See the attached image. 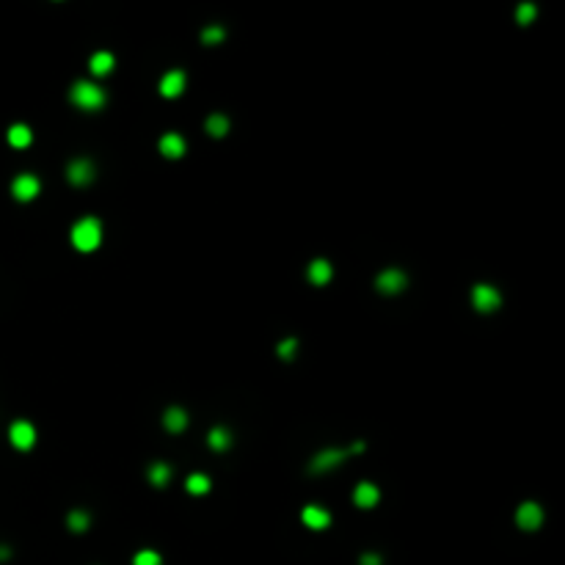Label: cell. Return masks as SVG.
<instances>
[{
    "instance_id": "1",
    "label": "cell",
    "mask_w": 565,
    "mask_h": 565,
    "mask_svg": "<svg viewBox=\"0 0 565 565\" xmlns=\"http://www.w3.org/2000/svg\"><path fill=\"white\" fill-rule=\"evenodd\" d=\"M69 240H72V246H75L80 254H91V251H97L100 243H102V221L94 218V216L80 218V221L72 227Z\"/></svg>"
},
{
    "instance_id": "2",
    "label": "cell",
    "mask_w": 565,
    "mask_h": 565,
    "mask_svg": "<svg viewBox=\"0 0 565 565\" xmlns=\"http://www.w3.org/2000/svg\"><path fill=\"white\" fill-rule=\"evenodd\" d=\"M69 100L72 105H78L80 111H100L105 105V91L97 86V83H89V80H80L69 89Z\"/></svg>"
},
{
    "instance_id": "3",
    "label": "cell",
    "mask_w": 565,
    "mask_h": 565,
    "mask_svg": "<svg viewBox=\"0 0 565 565\" xmlns=\"http://www.w3.org/2000/svg\"><path fill=\"white\" fill-rule=\"evenodd\" d=\"M472 306L483 314H491L502 306V295L494 284H474L472 287Z\"/></svg>"
},
{
    "instance_id": "4",
    "label": "cell",
    "mask_w": 565,
    "mask_h": 565,
    "mask_svg": "<svg viewBox=\"0 0 565 565\" xmlns=\"http://www.w3.org/2000/svg\"><path fill=\"white\" fill-rule=\"evenodd\" d=\"M406 287H408V276L400 268H387V270L378 273V279H375V290H378L381 295H397Z\"/></svg>"
},
{
    "instance_id": "5",
    "label": "cell",
    "mask_w": 565,
    "mask_h": 565,
    "mask_svg": "<svg viewBox=\"0 0 565 565\" xmlns=\"http://www.w3.org/2000/svg\"><path fill=\"white\" fill-rule=\"evenodd\" d=\"M94 163L89 160V157H75L69 165H67V179H69V185H75V187H86V185H91L94 182Z\"/></svg>"
},
{
    "instance_id": "6",
    "label": "cell",
    "mask_w": 565,
    "mask_h": 565,
    "mask_svg": "<svg viewBox=\"0 0 565 565\" xmlns=\"http://www.w3.org/2000/svg\"><path fill=\"white\" fill-rule=\"evenodd\" d=\"M345 458H347V450H336V447H328V450H323V452H317V455L312 458V463H309V472H312V474H323V472H331V469H336L339 463H345Z\"/></svg>"
},
{
    "instance_id": "7",
    "label": "cell",
    "mask_w": 565,
    "mask_h": 565,
    "mask_svg": "<svg viewBox=\"0 0 565 565\" xmlns=\"http://www.w3.org/2000/svg\"><path fill=\"white\" fill-rule=\"evenodd\" d=\"M9 441H12L17 450L28 452V450L36 444V428H34L28 419H17V422L9 428Z\"/></svg>"
},
{
    "instance_id": "8",
    "label": "cell",
    "mask_w": 565,
    "mask_h": 565,
    "mask_svg": "<svg viewBox=\"0 0 565 565\" xmlns=\"http://www.w3.org/2000/svg\"><path fill=\"white\" fill-rule=\"evenodd\" d=\"M516 524L527 532H535L543 524V507L538 502H521L516 510Z\"/></svg>"
},
{
    "instance_id": "9",
    "label": "cell",
    "mask_w": 565,
    "mask_h": 565,
    "mask_svg": "<svg viewBox=\"0 0 565 565\" xmlns=\"http://www.w3.org/2000/svg\"><path fill=\"white\" fill-rule=\"evenodd\" d=\"M39 191H42V182H39V176H34V174H20V176L12 182V194H14V199H20V202L36 199Z\"/></svg>"
},
{
    "instance_id": "10",
    "label": "cell",
    "mask_w": 565,
    "mask_h": 565,
    "mask_svg": "<svg viewBox=\"0 0 565 565\" xmlns=\"http://www.w3.org/2000/svg\"><path fill=\"white\" fill-rule=\"evenodd\" d=\"M378 499H381L378 485H375V483H367V480L358 483L356 491H353V502H356V507H361V510L375 507V505H378Z\"/></svg>"
},
{
    "instance_id": "11",
    "label": "cell",
    "mask_w": 565,
    "mask_h": 565,
    "mask_svg": "<svg viewBox=\"0 0 565 565\" xmlns=\"http://www.w3.org/2000/svg\"><path fill=\"white\" fill-rule=\"evenodd\" d=\"M301 521L309 527V529H328L331 524V513L320 505H306L303 513H301Z\"/></svg>"
},
{
    "instance_id": "12",
    "label": "cell",
    "mask_w": 565,
    "mask_h": 565,
    "mask_svg": "<svg viewBox=\"0 0 565 565\" xmlns=\"http://www.w3.org/2000/svg\"><path fill=\"white\" fill-rule=\"evenodd\" d=\"M182 91H185V72H182V69L165 72L163 80H160V94L168 97V100H174V97H179Z\"/></svg>"
},
{
    "instance_id": "13",
    "label": "cell",
    "mask_w": 565,
    "mask_h": 565,
    "mask_svg": "<svg viewBox=\"0 0 565 565\" xmlns=\"http://www.w3.org/2000/svg\"><path fill=\"white\" fill-rule=\"evenodd\" d=\"M331 276H334V268H331L328 260H312L309 268H306V279H309L314 287H325V284L331 281Z\"/></svg>"
},
{
    "instance_id": "14",
    "label": "cell",
    "mask_w": 565,
    "mask_h": 565,
    "mask_svg": "<svg viewBox=\"0 0 565 565\" xmlns=\"http://www.w3.org/2000/svg\"><path fill=\"white\" fill-rule=\"evenodd\" d=\"M185 149H187V143H185V138H182L179 132H165V135L160 138V154H163V157L179 160V157L185 154Z\"/></svg>"
},
{
    "instance_id": "15",
    "label": "cell",
    "mask_w": 565,
    "mask_h": 565,
    "mask_svg": "<svg viewBox=\"0 0 565 565\" xmlns=\"http://www.w3.org/2000/svg\"><path fill=\"white\" fill-rule=\"evenodd\" d=\"M163 428L168 433H182L187 428V411L179 408V406H171L165 414H163Z\"/></svg>"
},
{
    "instance_id": "16",
    "label": "cell",
    "mask_w": 565,
    "mask_h": 565,
    "mask_svg": "<svg viewBox=\"0 0 565 565\" xmlns=\"http://www.w3.org/2000/svg\"><path fill=\"white\" fill-rule=\"evenodd\" d=\"M113 56L111 53H105V50H100V53H94L91 56V61H89V67H91V75H97V78H102V75H111L113 72Z\"/></svg>"
},
{
    "instance_id": "17",
    "label": "cell",
    "mask_w": 565,
    "mask_h": 565,
    "mask_svg": "<svg viewBox=\"0 0 565 565\" xmlns=\"http://www.w3.org/2000/svg\"><path fill=\"white\" fill-rule=\"evenodd\" d=\"M31 141H34V132H31L28 124H12L9 127V143L14 149H25V146H31Z\"/></svg>"
},
{
    "instance_id": "18",
    "label": "cell",
    "mask_w": 565,
    "mask_h": 565,
    "mask_svg": "<svg viewBox=\"0 0 565 565\" xmlns=\"http://www.w3.org/2000/svg\"><path fill=\"white\" fill-rule=\"evenodd\" d=\"M232 441H235V436H232L227 428H213L210 436H207V444H210V450H216V452H227V450L232 447Z\"/></svg>"
},
{
    "instance_id": "19",
    "label": "cell",
    "mask_w": 565,
    "mask_h": 565,
    "mask_svg": "<svg viewBox=\"0 0 565 565\" xmlns=\"http://www.w3.org/2000/svg\"><path fill=\"white\" fill-rule=\"evenodd\" d=\"M229 116L227 113H213V116H207V122H205V130L213 135V138H224L227 132H229Z\"/></svg>"
},
{
    "instance_id": "20",
    "label": "cell",
    "mask_w": 565,
    "mask_h": 565,
    "mask_svg": "<svg viewBox=\"0 0 565 565\" xmlns=\"http://www.w3.org/2000/svg\"><path fill=\"white\" fill-rule=\"evenodd\" d=\"M146 477H149V483H152L154 488H163V485H165V483L171 480V469H168V463H163V461H154V463L149 466Z\"/></svg>"
},
{
    "instance_id": "21",
    "label": "cell",
    "mask_w": 565,
    "mask_h": 565,
    "mask_svg": "<svg viewBox=\"0 0 565 565\" xmlns=\"http://www.w3.org/2000/svg\"><path fill=\"white\" fill-rule=\"evenodd\" d=\"M185 488H187V494H194V496H205L213 488V480L207 474H191L185 480Z\"/></svg>"
},
{
    "instance_id": "22",
    "label": "cell",
    "mask_w": 565,
    "mask_h": 565,
    "mask_svg": "<svg viewBox=\"0 0 565 565\" xmlns=\"http://www.w3.org/2000/svg\"><path fill=\"white\" fill-rule=\"evenodd\" d=\"M67 527H69L72 532H86V529L91 527V516H89L83 507H75V510H69V516H67Z\"/></svg>"
},
{
    "instance_id": "23",
    "label": "cell",
    "mask_w": 565,
    "mask_h": 565,
    "mask_svg": "<svg viewBox=\"0 0 565 565\" xmlns=\"http://www.w3.org/2000/svg\"><path fill=\"white\" fill-rule=\"evenodd\" d=\"M224 39H227V31H224L221 25H207V28L202 31V42L210 45V47H213V45H221Z\"/></svg>"
},
{
    "instance_id": "24",
    "label": "cell",
    "mask_w": 565,
    "mask_h": 565,
    "mask_svg": "<svg viewBox=\"0 0 565 565\" xmlns=\"http://www.w3.org/2000/svg\"><path fill=\"white\" fill-rule=\"evenodd\" d=\"M276 353H279V358H284V361L295 358V353H298V339H295V336L281 339V342L276 345Z\"/></svg>"
},
{
    "instance_id": "25",
    "label": "cell",
    "mask_w": 565,
    "mask_h": 565,
    "mask_svg": "<svg viewBox=\"0 0 565 565\" xmlns=\"http://www.w3.org/2000/svg\"><path fill=\"white\" fill-rule=\"evenodd\" d=\"M132 565H163V557H160L154 549H141V551L132 557Z\"/></svg>"
},
{
    "instance_id": "26",
    "label": "cell",
    "mask_w": 565,
    "mask_h": 565,
    "mask_svg": "<svg viewBox=\"0 0 565 565\" xmlns=\"http://www.w3.org/2000/svg\"><path fill=\"white\" fill-rule=\"evenodd\" d=\"M535 17H538V6H535V3H521V6L516 9L518 25H529V23H535Z\"/></svg>"
},
{
    "instance_id": "27",
    "label": "cell",
    "mask_w": 565,
    "mask_h": 565,
    "mask_svg": "<svg viewBox=\"0 0 565 565\" xmlns=\"http://www.w3.org/2000/svg\"><path fill=\"white\" fill-rule=\"evenodd\" d=\"M384 560H381V554L378 551H364L361 554V565H381Z\"/></svg>"
},
{
    "instance_id": "28",
    "label": "cell",
    "mask_w": 565,
    "mask_h": 565,
    "mask_svg": "<svg viewBox=\"0 0 565 565\" xmlns=\"http://www.w3.org/2000/svg\"><path fill=\"white\" fill-rule=\"evenodd\" d=\"M9 557V549L6 546H0V560H6Z\"/></svg>"
}]
</instances>
